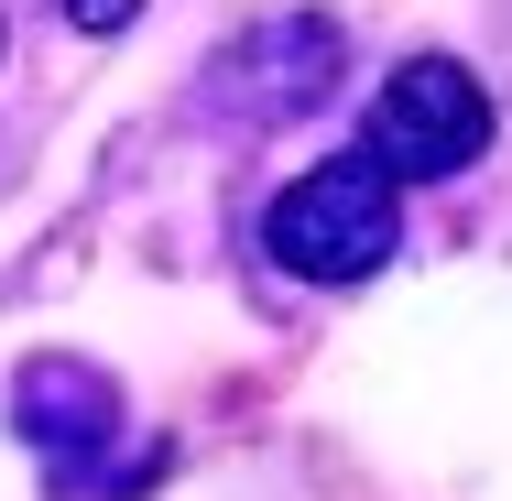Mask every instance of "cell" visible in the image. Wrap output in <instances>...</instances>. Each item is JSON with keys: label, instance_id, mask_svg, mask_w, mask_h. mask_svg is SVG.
<instances>
[{"label": "cell", "instance_id": "6da1fadb", "mask_svg": "<svg viewBox=\"0 0 512 501\" xmlns=\"http://www.w3.org/2000/svg\"><path fill=\"white\" fill-rule=\"evenodd\" d=\"M262 251H273L295 284H371V273L404 251V186H393L371 153L316 164V175H295V186L273 197Z\"/></svg>", "mask_w": 512, "mask_h": 501}, {"label": "cell", "instance_id": "7a4b0ae2", "mask_svg": "<svg viewBox=\"0 0 512 501\" xmlns=\"http://www.w3.org/2000/svg\"><path fill=\"white\" fill-rule=\"evenodd\" d=\"M338 55H349V33H338L327 11H262L251 33H229V44L207 55L197 109H207V120H229V131L306 120V109L338 88Z\"/></svg>", "mask_w": 512, "mask_h": 501}, {"label": "cell", "instance_id": "3957f363", "mask_svg": "<svg viewBox=\"0 0 512 501\" xmlns=\"http://www.w3.org/2000/svg\"><path fill=\"white\" fill-rule=\"evenodd\" d=\"M393 186H436V175H469L491 153V99L458 55H404L371 99V142H360Z\"/></svg>", "mask_w": 512, "mask_h": 501}, {"label": "cell", "instance_id": "277c9868", "mask_svg": "<svg viewBox=\"0 0 512 501\" xmlns=\"http://www.w3.org/2000/svg\"><path fill=\"white\" fill-rule=\"evenodd\" d=\"M11 425H22V447H33L55 480H77L109 436H120V393H109V371H88V360H22Z\"/></svg>", "mask_w": 512, "mask_h": 501}, {"label": "cell", "instance_id": "5b68a950", "mask_svg": "<svg viewBox=\"0 0 512 501\" xmlns=\"http://www.w3.org/2000/svg\"><path fill=\"white\" fill-rule=\"evenodd\" d=\"M66 22L77 33H120V22H142V0H66Z\"/></svg>", "mask_w": 512, "mask_h": 501}, {"label": "cell", "instance_id": "8992f818", "mask_svg": "<svg viewBox=\"0 0 512 501\" xmlns=\"http://www.w3.org/2000/svg\"><path fill=\"white\" fill-rule=\"evenodd\" d=\"M0 55H11V22H0Z\"/></svg>", "mask_w": 512, "mask_h": 501}]
</instances>
